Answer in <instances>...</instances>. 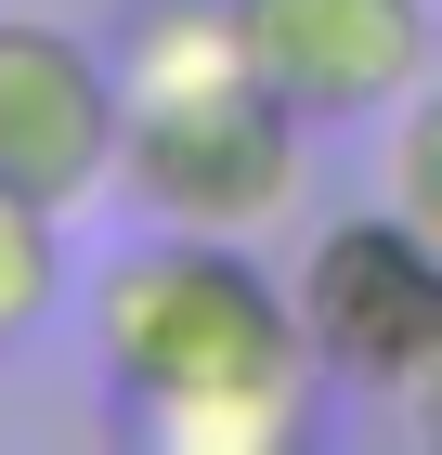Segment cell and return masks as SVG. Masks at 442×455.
<instances>
[{
	"instance_id": "1",
	"label": "cell",
	"mask_w": 442,
	"mask_h": 455,
	"mask_svg": "<svg viewBox=\"0 0 442 455\" xmlns=\"http://www.w3.org/2000/svg\"><path fill=\"white\" fill-rule=\"evenodd\" d=\"M92 364L157 455H300L312 339L300 299L247 260V235H157L92 274Z\"/></svg>"
},
{
	"instance_id": "2",
	"label": "cell",
	"mask_w": 442,
	"mask_h": 455,
	"mask_svg": "<svg viewBox=\"0 0 442 455\" xmlns=\"http://www.w3.org/2000/svg\"><path fill=\"white\" fill-rule=\"evenodd\" d=\"M300 131L312 117L286 105L273 78H221L196 105H131L117 182H131V209L170 221V235H261V221L300 209Z\"/></svg>"
},
{
	"instance_id": "3",
	"label": "cell",
	"mask_w": 442,
	"mask_h": 455,
	"mask_svg": "<svg viewBox=\"0 0 442 455\" xmlns=\"http://www.w3.org/2000/svg\"><path fill=\"white\" fill-rule=\"evenodd\" d=\"M286 299H300L312 364L339 390H377V403H390V390L442 351V247L377 196V209H351V221L312 235V260H300Z\"/></svg>"
},
{
	"instance_id": "4",
	"label": "cell",
	"mask_w": 442,
	"mask_h": 455,
	"mask_svg": "<svg viewBox=\"0 0 442 455\" xmlns=\"http://www.w3.org/2000/svg\"><path fill=\"white\" fill-rule=\"evenodd\" d=\"M117 131H131V92L78 27H39V13H0V182H27L52 209L117 182Z\"/></svg>"
},
{
	"instance_id": "5",
	"label": "cell",
	"mask_w": 442,
	"mask_h": 455,
	"mask_svg": "<svg viewBox=\"0 0 442 455\" xmlns=\"http://www.w3.org/2000/svg\"><path fill=\"white\" fill-rule=\"evenodd\" d=\"M247 13V66L312 117H390L430 78V0H235Z\"/></svg>"
},
{
	"instance_id": "6",
	"label": "cell",
	"mask_w": 442,
	"mask_h": 455,
	"mask_svg": "<svg viewBox=\"0 0 442 455\" xmlns=\"http://www.w3.org/2000/svg\"><path fill=\"white\" fill-rule=\"evenodd\" d=\"M104 66H117L131 105H196V92H221V78H261L235 0H131V27L104 39Z\"/></svg>"
},
{
	"instance_id": "7",
	"label": "cell",
	"mask_w": 442,
	"mask_h": 455,
	"mask_svg": "<svg viewBox=\"0 0 442 455\" xmlns=\"http://www.w3.org/2000/svg\"><path fill=\"white\" fill-rule=\"evenodd\" d=\"M52 313H66V209L0 182V351H27Z\"/></svg>"
},
{
	"instance_id": "8",
	"label": "cell",
	"mask_w": 442,
	"mask_h": 455,
	"mask_svg": "<svg viewBox=\"0 0 442 455\" xmlns=\"http://www.w3.org/2000/svg\"><path fill=\"white\" fill-rule=\"evenodd\" d=\"M377 196L442 247V78H416L404 105H390V143H377Z\"/></svg>"
},
{
	"instance_id": "9",
	"label": "cell",
	"mask_w": 442,
	"mask_h": 455,
	"mask_svg": "<svg viewBox=\"0 0 442 455\" xmlns=\"http://www.w3.org/2000/svg\"><path fill=\"white\" fill-rule=\"evenodd\" d=\"M390 443H416V455H442V351L416 364L404 390H390Z\"/></svg>"
}]
</instances>
